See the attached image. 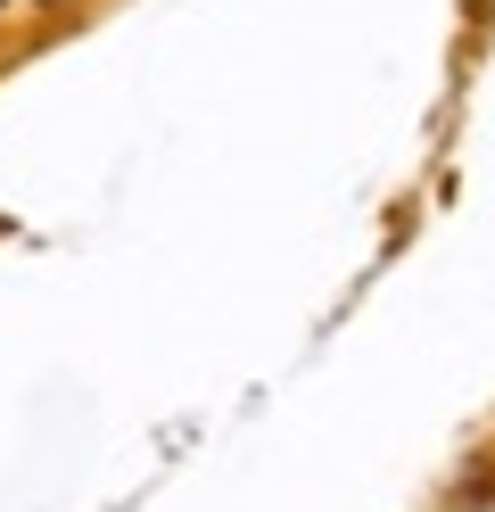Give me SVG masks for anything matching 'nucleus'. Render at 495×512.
Segmentation results:
<instances>
[{
  "label": "nucleus",
  "instance_id": "obj_1",
  "mask_svg": "<svg viewBox=\"0 0 495 512\" xmlns=\"http://www.w3.org/2000/svg\"><path fill=\"white\" fill-rule=\"evenodd\" d=\"M42 9H50V0H42Z\"/></svg>",
  "mask_w": 495,
  "mask_h": 512
}]
</instances>
